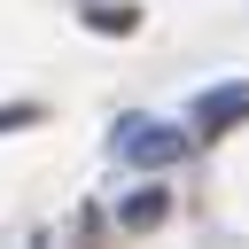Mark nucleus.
Returning <instances> with one entry per match:
<instances>
[{
  "mask_svg": "<svg viewBox=\"0 0 249 249\" xmlns=\"http://www.w3.org/2000/svg\"><path fill=\"white\" fill-rule=\"evenodd\" d=\"M109 156L124 171H163L187 156V124H156V117H117L109 124Z\"/></svg>",
  "mask_w": 249,
  "mask_h": 249,
  "instance_id": "nucleus-1",
  "label": "nucleus"
},
{
  "mask_svg": "<svg viewBox=\"0 0 249 249\" xmlns=\"http://www.w3.org/2000/svg\"><path fill=\"white\" fill-rule=\"evenodd\" d=\"M202 132H226V124H241L249 117V86H210V93H195V109H187Z\"/></svg>",
  "mask_w": 249,
  "mask_h": 249,
  "instance_id": "nucleus-2",
  "label": "nucleus"
},
{
  "mask_svg": "<svg viewBox=\"0 0 249 249\" xmlns=\"http://www.w3.org/2000/svg\"><path fill=\"white\" fill-rule=\"evenodd\" d=\"M163 210H171V195H163V187H140V195L117 202V226H156Z\"/></svg>",
  "mask_w": 249,
  "mask_h": 249,
  "instance_id": "nucleus-3",
  "label": "nucleus"
},
{
  "mask_svg": "<svg viewBox=\"0 0 249 249\" xmlns=\"http://www.w3.org/2000/svg\"><path fill=\"white\" fill-rule=\"evenodd\" d=\"M93 31H132V8H86Z\"/></svg>",
  "mask_w": 249,
  "mask_h": 249,
  "instance_id": "nucleus-4",
  "label": "nucleus"
},
{
  "mask_svg": "<svg viewBox=\"0 0 249 249\" xmlns=\"http://www.w3.org/2000/svg\"><path fill=\"white\" fill-rule=\"evenodd\" d=\"M31 117H39L31 101H8V109H0V124H31Z\"/></svg>",
  "mask_w": 249,
  "mask_h": 249,
  "instance_id": "nucleus-5",
  "label": "nucleus"
}]
</instances>
